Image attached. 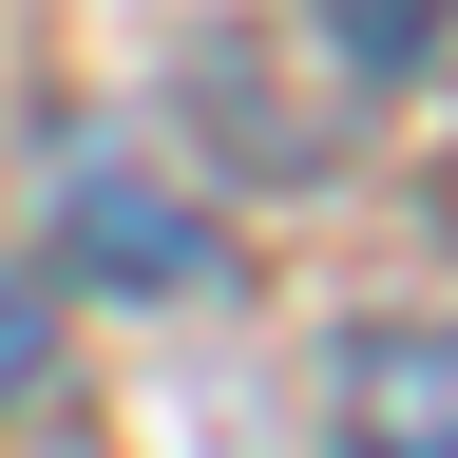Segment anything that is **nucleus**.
Masks as SVG:
<instances>
[{"mask_svg": "<svg viewBox=\"0 0 458 458\" xmlns=\"http://www.w3.org/2000/svg\"><path fill=\"white\" fill-rule=\"evenodd\" d=\"M96 249L134 267V286H172V267H191V229H172V210L134 191V172H96Z\"/></svg>", "mask_w": 458, "mask_h": 458, "instance_id": "obj_2", "label": "nucleus"}, {"mask_svg": "<svg viewBox=\"0 0 458 458\" xmlns=\"http://www.w3.org/2000/svg\"><path fill=\"white\" fill-rule=\"evenodd\" d=\"M20 382H38V306L0 286V401H20Z\"/></svg>", "mask_w": 458, "mask_h": 458, "instance_id": "obj_3", "label": "nucleus"}, {"mask_svg": "<svg viewBox=\"0 0 458 458\" xmlns=\"http://www.w3.org/2000/svg\"><path fill=\"white\" fill-rule=\"evenodd\" d=\"M344 458H458V325H363L344 344Z\"/></svg>", "mask_w": 458, "mask_h": 458, "instance_id": "obj_1", "label": "nucleus"}]
</instances>
